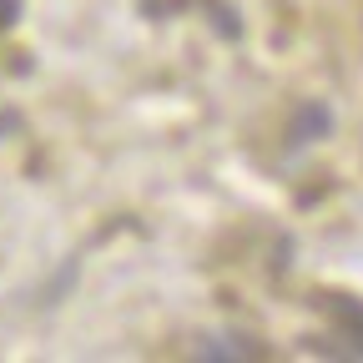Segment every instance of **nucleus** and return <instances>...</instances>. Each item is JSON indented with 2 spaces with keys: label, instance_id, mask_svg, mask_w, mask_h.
<instances>
[{
  "label": "nucleus",
  "instance_id": "nucleus-3",
  "mask_svg": "<svg viewBox=\"0 0 363 363\" xmlns=\"http://www.w3.org/2000/svg\"><path fill=\"white\" fill-rule=\"evenodd\" d=\"M16 6H21V0H0V26H11V21H16Z\"/></svg>",
  "mask_w": 363,
  "mask_h": 363
},
{
  "label": "nucleus",
  "instance_id": "nucleus-1",
  "mask_svg": "<svg viewBox=\"0 0 363 363\" xmlns=\"http://www.w3.org/2000/svg\"><path fill=\"white\" fill-rule=\"evenodd\" d=\"M318 308L328 313V323H333V333L343 338V348L363 358V298H353V293H323V298H318Z\"/></svg>",
  "mask_w": 363,
  "mask_h": 363
},
{
  "label": "nucleus",
  "instance_id": "nucleus-2",
  "mask_svg": "<svg viewBox=\"0 0 363 363\" xmlns=\"http://www.w3.org/2000/svg\"><path fill=\"white\" fill-rule=\"evenodd\" d=\"M202 358H262V348H242V338H227V343H207Z\"/></svg>",
  "mask_w": 363,
  "mask_h": 363
}]
</instances>
